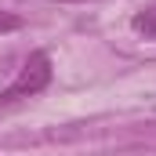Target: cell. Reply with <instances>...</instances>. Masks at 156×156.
<instances>
[{
  "instance_id": "obj_1",
  "label": "cell",
  "mask_w": 156,
  "mask_h": 156,
  "mask_svg": "<svg viewBox=\"0 0 156 156\" xmlns=\"http://www.w3.org/2000/svg\"><path fill=\"white\" fill-rule=\"evenodd\" d=\"M47 83H51V55H47V51H33V55L22 62L18 76L0 91V105L18 102V98H33V94H40V91L47 87Z\"/></svg>"
},
{
  "instance_id": "obj_2",
  "label": "cell",
  "mask_w": 156,
  "mask_h": 156,
  "mask_svg": "<svg viewBox=\"0 0 156 156\" xmlns=\"http://www.w3.org/2000/svg\"><path fill=\"white\" fill-rule=\"evenodd\" d=\"M131 29L142 33V37H149V40H156V0H153V4H145V7L131 18Z\"/></svg>"
},
{
  "instance_id": "obj_3",
  "label": "cell",
  "mask_w": 156,
  "mask_h": 156,
  "mask_svg": "<svg viewBox=\"0 0 156 156\" xmlns=\"http://www.w3.org/2000/svg\"><path fill=\"white\" fill-rule=\"evenodd\" d=\"M15 29H22V18L11 11H0V33H15Z\"/></svg>"
},
{
  "instance_id": "obj_4",
  "label": "cell",
  "mask_w": 156,
  "mask_h": 156,
  "mask_svg": "<svg viewBox=\"0 0 156 156\" xmlns=\"http://www.w3.org/2000/svg\"><path fill=\"white\" fill-rule=\"evenodd\" d=\"M62 4H87V0H62Z\"/></svg>"
}]
</instances>
